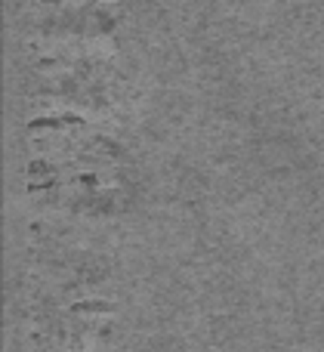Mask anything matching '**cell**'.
Wrapping results in <instances>:
<instances>
[{
    "mask_svg": "<svg viewBox=\"0 0 324 352\" xmlns=\"http://www.w3.org/2000/svg\"><path fill=\"white\" fill-rule=\"evenodd\" d=\"M62 124H84V118L78 115H49V118H34V121L28 124V130H43V127H62Z\"/></svg>",
    "mask_w": 324,
    "mask_h": 352,
    "instance_id": "obj_1",
    "label": "cell"
},
{
    "mask_svg": "<svg viewBox=\"0 0 324 352\" xmlns=\"http://www.w3.org/2000/svg\"><path fill=\"white\" fill-rule=\"evenodd\" d=\"M49 170H53V167L43 164V161H34V164H31V173H49Z\"/></svg>",
    "mask_w": 324,
    "mask_h": 352,
    "instance_id": "obj_2",
    "label": "cell"
},
{
    "mask_svg": "<svg viewBox=\"0 0 324 352\" xmlns=\"http://www.w3.org/2000/svg\"><path fill=\"white\" fill-rule=\"evenodd\" d=\"M56 179H47V182H31V192H43V188H49Z\"/></svg>",
    "mask_w": 324,
    "mask_h": 352,
    "instance_id": "obj_3",
    "label": "cell"
},
{
    "mask_svg": "<svg viewBox=\"0 0 324 352\" xmlns=\"http://www.w3.org/2000/svg\"><path fill=\"white\" fill-rule=\"evenodd\" d=\"M78 309H111L108 303H84V306H78Z\"/></svg>",
    "mask_w": 324,
    "mask_h": 352,
    "instance_id": "obj_4",
    "label": "cell"
}]
</instances>
